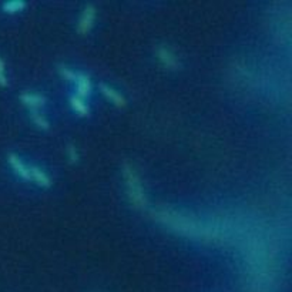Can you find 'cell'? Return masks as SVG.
<instances>
[{"label":"cell","mask_w":292,"mask_h":292,"mask_svg":"<svg viewBox=\"0 0 292 292\" xmlns=\"http://www.w3.org/2000/svg\"><path fill=\"white\" fill-rule=\"evenodd\" d=\"M157 218L161 224L188 238L214 241L221 237V231L218 228L175 210H161L157 213Z\"/></svg>","instance_id":"1"},{"label":"cell","mask_w":292,"mask_h":292,"mask_svg":"<svg viewBox=\"0 0 292 292\" xmlns=\"http://www.w3.org/2000/svg\"><path fill=\"white\" fill-rule=\"evenodd\" d=\"M123 171H124V180L127 184V193H129L131 202L138 208L144 207L147 204L146 191H144V187H143V183H141L137 171L130 164H126Z\"/></svg>","instance_id":"2"},{"label":"cell","mask_w":292,"mask_h":292,"mask_svg":"<svg viewBox=\"0 0 292 292\" xmlns=\"http://www.w3.org/2000/svg\"><path fill=\"white\" fill-rule=\"evenodd\" d=\"M9 162H10V165H12V168H13V171L20 178H23V180H27V181H30L32 178H30V167L26 165L20 157H17L16 154H10L9 156Z\"/></svg>","instance_id":"3"},{"label":"cell","mask_w":292,"mask_h":292,"mask_svg":"<svg viewBox=\"0 0 292 292\" xmlns=\"http://www.w3.org/2000/svg\"><path fill=\"white\" fill-rule=\"evenodd\" d=\"M94 19H96V10H94L93 6H87L84 9V12L81 14V19H80L79 23V32L86 34L92 30L94 23Z\"/></svg>","instance_id":"4"},{"label":"cell","mask_w":292,"mask_h":292,"mask_svg":"<svg viewBox=\"0 0 292 292\" xmlns=\"http://www.w3.org/2000/svg\"><path fill=\"white\" fill-rule=\"evenodd\" d=\"M22 101L26 104L32 111H39L44 106L46 98L39 93H23L22 94Z\"/></svg>","instance_id":"5"},{"label":"cell","mask_w":292,"mask_h":292,"mask_svg":"<svg viewBox=\"0 0 292 292\" xmlns=\"http://www.w3.org/2000/svg\"><path fill=\"white\" fill-rule=\"evenodd\" d=\"M76 86H77V96L81 98H86L90 92H92V83L89 76H86L84 73H76Z\"/></svg>","instance_id":"6"},{"label":"cell","mask_w":292,"mask_h":292,"mask_svg":"<svg viewBox=\"0 0 292 292\" xmlns=\"http://www.w3.org/2000/svg\"><path fill=\"white\" fill-rule=\"evenodd\" d=\"M100 89H101L103 96L106 97L107 100H110L113 104H116V106L119 107L126 106V98H124L123 94L119 93L116 89H113V87H110V86H107V84H101Z\"/></svg>","instance_id":"7"},{"label":"cell","mask_w":292,"mask_h":292,"mask_svg":"<svg viewBox=\"0 0 292 292\" xmlns=\"http://www.w3.org/2000/svg\"><path fill=\"white\" fill-rule=\"evenodd\" d=\"M159 59L160 62L165 67H168V68H175V67L178 66V62H177L175 54L170 49H167V47H160Z\"/></svg>","instance_id":"8"},{"label":"cell","mask_w":292,"mask_h":292,"mask_svg":"<svg viewBox=\"0 0 292 292\" xmlns=\"http://www.w3.org/2000/svg\"><path fill=\"white\" fill-rule=\"evenodd\" d=\"M30 178H32L34 183H37L40 187L50 186V178H49V175L44 173L41 168L36 167V165H32V167H30Z\"/></svg>","instance_id":"9"},{"label":"cell","mask_w":292,"mask_h":292,"mask_svg":"<svg viewBox=\"0 0 292 292\" xmlns=\"http://www.w3.org/2000/svg\"><path fill=\"white\" fill-rule=\"evenodd\" d=\"M70 101H71L73 108L76 110V113H79L81 116L89 114V106H87V103L84 101V98H81L79 96H73Z\"/></svg>","instance_id":"10"},{"label":"cell","mask_w":292,"mask_h":292,"mask_svg":"<svg viewBox=\"0 0 292 292\" xmlns=\"http://www.w3.org/2000/svg\"><path fill=\"white\" fill-rule=\"evenodd\" d=\"M25 7V1L22 0H12V1H6L3 4V10L7 13H17Z\"/></svg>","instance_id":"11"},{"label":"cell","mask_w":292,"mask_h":292,"mask_svg":"<svg viewBox=\"0 0 292 292\" xmlns=\"http://www.w3.org/2000/svg\"><path fill=\"white\" fill-rule=\"evenodd\" d=\"M32 119L34 121V124L40 127V129H43V130H47L49 129V123H47V120L46 117L43 116V114H40V111H32Z\"/></svg>","instance_id":"12"},{"label":"cell","mask_w":292,"mask_h":292,"mask_svg":"<svg viewBox=\"0 0 292 292\" xmlns=\"http://www.w3.org/2000/svg\"><path fill=\"white\" fill-rule=\"evenodd\" d=\"M60 73H62V76L66 80L76 79V71H73V70L68 68V67H62V68H60Z\"/></svg>","instance_id":"13"},{"label":"cell","mask_w":292,"mask_h":292,"mask_svg":"<svg viewBox=\"0 0 292 292\" xmlns=\"http://www.w3.org/2000/svg\"><path fill=\"white\" fill-rule=\"evenodd\" d=\"M7 84V77H6V68H4V62L0 59V86Z\"/></svg>","instance_id":"14"},{"label":"cell","mask_w":292,"mask_h":292,"mask_svg":"<svg viewBox=\"0 0 292 292\" xmlns=\"http://www.w3.org/2000/svg\"><path fill=\"white\" fill-rule=\"evenodd\" d=\"M68 156H70V161H73V162H76L79 157H77V151H76V148L74 147H68Z\"/></svg>","instance_id":"15"}]
</instances>
